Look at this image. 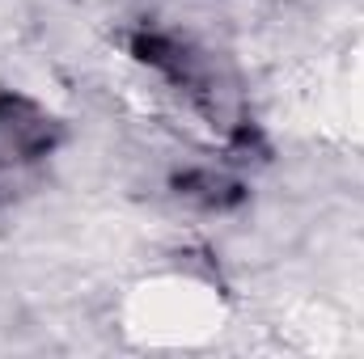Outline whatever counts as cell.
<instances>
[{"label": "cell", "mask_w": 364, "mask_h": 359, "mask_svg": "<svg viewBox=\"0 0 364 359\" xmlns=\"http://www.w3.org/2000/svg\"><path fill=\"white\" fill-rule=\"evenodd\" d=\"M60 144V123L21 93H0V170H26L51 157Z\"/></svg>", "instance_id": "obj_1"}, {"label": "cell", "mask_w": 364, "mask_h": 359, "mask_svg": "<svg viewBox=\"0 0 364 359\" xmlns=\"http://www.w3.org/2000/svg\"><path fill=\"white\" fill-rule=\"evenodd\" d=\"M132 55L140 60V64H149V68H157L166 81H174L178 89L195 93V97H208V68H203V60L178 43L174 34H157V30H140V34H132Z\"/></svg>", "instance_id": "obj_2"}, {"label": "cell", "mask_w": 364, "mask_h": 359, "mask_svg": "<svg viewBox=\"0 0 364 359\" xmlns=\"http://www.w3.org/2000/svg\"><path fill=\"white\" fill-rule=\"evenodd\" d=\"M170 186H174L178 199L199 203V207H208V211H229V207H237V203L246 199L242 182L225 178V174H216V170H182V174L170 178Z\"/></svg>", "instance_id": "obj_3"}]
</instances>
